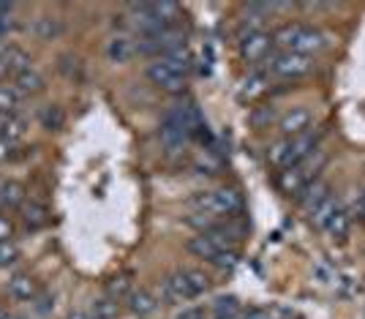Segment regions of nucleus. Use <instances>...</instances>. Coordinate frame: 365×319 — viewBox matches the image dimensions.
<instances>
[{
    "instance_id": "nucleus-31",
    "label": "nucleus",
    "mask_w": 365,
    "mask_h": 319,
    "mask_svg": "<svg viewBox=\"0 0 365 319\" xmlns=\"http://www.w3.org/2000/svg\"><path fill=\"white\" fill-rule=\"evenodd\" d=\"M52 298H46V295H38L36 300H33V308H36V314L38 317H44V314H49V308H52Z\"/></svg>"
},
{
    "instance_id": "nucleus-33",
    "label": "nucleus",
    "mask_w": 365,
    "mask_h": 319,
    "mask_svg": "<svg viewBox=\"0 0 365 319\" xmlns=\"http://www.w3.org/2000/svg\"><path fill=\"white\" fill-rule=\"evenodd\" d=\"M351 218H360V221H365V194L354 205H351V211H349Z\"/></svg>"
},
{
    "instance_id": "nucleus-37",
    "label": "nucleus",
    "mask_w": 365,
    "mask_h": 319,
    "mask_svg": "<svg viewBox=\"0 0 365 319\" xmlns=\"http://www.w3.org/2000/svg\"><path fill=\"white\" fill-rule=\"evenodd\" d=\"M0 319H9V314H6V311H3V308H0Z\"/></svg>"
},
{
    "instance_id": "nucleus-10",
    "label": "nucleus",
    "mask_w": 365,
    "mask_h": 319,
    "mask_svg": "<svg viewBox=\"0 0 365 319\" xmlns=\"http://www.w3.org/2000/svg\"><path fill=\"white\" fill-rule=\"evenodd\" d=\"M311 123H314L311 109H305V106H292L289 112L278 121V128H281L284 137H300V134H308V131H311Z\"/></svg>"
},
{
    "instance_id": "nucleus-30",
    "label": "nucleus",
    "mask_w": 365,
    "mask_h": 319,
    "mask_svg": "<svg viewBox=\"0 0 365 319\" xmlns=\"http://www.w3.org/2000/svg\"><path fill=\"white\" fill-rule=\"evenodd\" d=\"M14 238V224H11V218L9 216H0V243L3 240H11Z\"/></svg>"
},
{
    "instance_id": "nucleus-34",
    "label": "nucleus",
    "mask_w": 365,
    "mask_h": 319,
    "mask_svg": "<svg viewBox=\"0 0 365 319\" xmlns=\"http://www.w3.org/2000/svg\"><path fill=\"white\" fill-rule=\"evenodd\" d=\"M270 319H297V317L292 314L289 308H281V305H273V308H270Z\"/></svg>"
},
{
    "instance_id": "nucleus-21",
    "label": "nucleus",
    "mask_w": 365,
    "mask_h": 319,
    "mask_svg": "<svg viewBox=\"0 0 365 319\" xmlns=\"http://www.w3.org/2000/svg\"><path fill=\"white\" fill-rule=\"evenodd\" d=\"M22 224L28 229H41L46 224V208L38 202H31L22 208Z\"/></svg>"
},
{
    "instance_id": "nucleus-22",
    "label": "nucleus",
    "mask_w": 365,
    "mask_h": 319,
    "mask_svg": "<svg viewBox=\"0 0 365 319\" xmlns=\"http://www.w3.org/2000/svg\"><path fill=\"white\" fill-rule=\"evenodd\" d=\"M240 300L237 298H218L213 305L215 319H240Z\"/></svg>"
},
{
    "instance_id": "nucleus-25",
    "label": "nucleus",
    "mask_w": 365,
    "mask_h": 319,
    "mask_svg": "<svg viewBox=\"0 0 365 319\" xmlns=\"http://www.w3.org/2000/svg\"><path fill=\"white\" fill-rule=\"evenodd\" d=\"M33 31H36V36L38 39H52V36H58L61 33V22L55 19V16H38L36 19V25H33Z\"/></svg>"
},
{
    "instance_id": "nucleus-20",
    "label": "nucleus",
    "mask_w": 365,
    "mask_h": 319,
    "mask_svg": "<svg viewBox=\"0 0 365 319\" xmlns=\"http://www.w3.org/2000/svg\"><path fill=\"white\" fill-rule=\"evenodd\" d=\"M88 314H91L93 319H118V314H120V303L112 300V298H98V300H93Z\"/></svg>"
},
{
    "instance_id": "nucleus-4",
    "label": "nucleus",
    "mask_w": 365,
    "mask_h": 319,
    "mask_svg": "<svg viewBox=\"0 0 365 319\" xmlns=\"http://www.w3.org/2000/svg\"><path fill=\"white\" fill-rule=\"evenodd\" d=\"M188 52L185 46L182 49H175L164 58H155V61L148 66V79L158 91L164 93H180L185 88V79H188Z\"/></svg>"
},
{
    "instance_id": "nucleus-12",
    "label": "nucleus",
    "mask_w": 365,
    "mask_h": 319,
    "mask_svg": "<svg viewBox=\"0 0 365 319\" xmlns=\"http://www.w3.org/2000/svg\"><path fill=\"white\" fill-rule=\"evenodd\" d=\"M338 208H341V199L335 197V194H324L314 208H308L305 213H308V218H311V224H314V227L324 229L327 227V221L333 218Z\"/></svg>"
},
{
    "instance_id": "nucleus-9",
    "label": "nucleus",
    "mask_w": 365,
    "mask_h": 319,
    "mask_svg": "<svg viewBox=\"0 0 365 319\" xmlns=\"http://www.w3.org/2000/svg\"><path fill=\"white\" fill-rule=\"evenodd\" d=\"M237 46H240V58L248 66H259V63H267V58H270L273 36L267 31H245Z\"/></svg>"
},
{
    "instance_id": "nucleus-13",
    "label": "nucleus",
    "mask_w": 365,
    "mask_h": 319,
    "mask_svg": "<svg viewBox=\"0 0 365 319\" xmlns=\"http://www.w3.org/2000/svg\"><path fill=\"white\" fill-rule=\"evenodd\" d=\"M9 295L14 298V300H36L38 298V284H36V278H31L28 273H16L11 275V281H9Z\"/></svg>"
},
{
    "instance_id": "nucleus-17",
    "label": "nucleus",
    "mask_w": 365,
    "mask_h": 319,
    "mask_svg": "<svg viewBox=\"0 0 365 319\" xmlns=\"http://www.w3.org/2000/svg\"><path fill=\"white\" fill-rule=\"evenodd\" d=\"M19 104H22V93L16 91L14 85H0V115L11 118L16 115Z\"/></svg>"
},
{
    "instance_id": "nucleus-11",
    "label": "nucleus",
    "mask_w": 365,
    "mask_h": 319,
    "mask_svg": "<svg viewBox=\"0 0 365 319\" xmlns=\"http://www.w3.org/2000/svg\"><path fill=\"white\" fill-rule=\"evenodd\" d=\"M125 308H128L134 317L145 319L158 308V298L153 295L150 289H134V292L125 298Z\"/></svg>"
},
{
    "instance_id": "nucleus-32",
    "label": "nucleus",
    "mask_w": 365,
    "mask_h": 319,
    "mask_svg": "<svg viewBox=\"0 0 365 319\" xmlns=\"http://www.w3.org/2000/svg\"><path fill=\"white\" fill-rule=\"evenodd\" d=\"M175 319H207V314H205V308H199V305H191V308H182V311Z\"/></svg>"
},
{
    "instance_id": "nucleus-6",
    "label": "nucleus",
    "mask_w": 365,
    "mask_h": 319,
    "mask_svg": "<svg viewBox=\"0 0 365 319\" xmlns=\"http://www.w3.org/2000/svg\"><path fill=\"white\" fill-rule=\"evenodd\" d=\"M324 161H327V156L322 151H314L305 161H300V164H294V167H289V169H284V172L278 175V188H281L284 194H289V197H300L311 183L319 181V172H322V167H324Z\"/></svg>"
},
{
    "instance_id": "nucleus-3",
    "label": "nucleus",
    "mask_w": 365,
    "mask_h": 319,
    "mask_svg": "<svg viewBox=\"0 0 365 319\" xmlns=\"http://www.w3.org/2000/svg\"><path fill=\"white\" fill-rule=\"evenodd\" d=\"M273 44L281 49V52H294V55H317L324 46L330 44L327 41V33L314 28V25H303V22H289L284 28H278L273 36Z\"/></svg>"
},
{
    "instance_id": "nucleus-18",
    "label": "nucleus",
    "mask_w": 365,
    "mask_h": 319,
    "mask_svg": "<svg viewBox=\"0 0 365 319\" xmlns=\"http://www.w3.org/2000/svg\"><path fill=\"white\" fill-rule=\"evenodd\" d=\"M28 134V123L22 121L19 115H11V118H3V139L9 145H16L19 139H25Z\"/></svg>"
},
{
    "instance_id": "nucleus-14",
    "label": "nucleus",
    "mask_w": 365,
    "mask_h": 319,
    "mask_svg": "<svg viewBox=\"0 0 365 319\" xmlns=\"http://www.w3.org/2000/svg\"><path fill=\"white\" fill-rule=\"evenodd\" d=\"M0 61H3V66H6V71L14 76L31 69L28 52H22L19 46H3V49H0Z\"/></svg>"
},
{
    "instance_id": "nucleus-19",
    "label": "nucleus",
    "mask_w": 365,
    "mask_h": 319,
    "mask_svg": "<svg viewBox=\"0 0 365 319\" xmlns=\"http://www.w3.org/2000/svg\"><path fill=\"white\" fill-rule=\"evenodd\" d=\"M349 227H351V216H349V211L341 205L338 211H335V216L327 221V227H324V232L327 235H333V238H344L346 232H349Z\"/></svg>"
},
{
    "instance_id": "nucleus-7",
    "label": "nucleus",
    "mask_w": 365,
    "mask_h": 319,
    "mask_svg": "<svg viewBox=\"0 0 365 319\" xmlns=\"http://www.w3.org/2000/svg\"><path fill=\"white\" fill-rule=\"evenodd\" d=\"M188 251H191L197 259H205V262H210V265H215V268H221V270H232V268L237 265L235 248L218 245L215 240H210L205 232H199L197 238L188 240Z\"/></svg>"
},
{
    "instance_id": "nucleus-29",
    "label": "nucleus",
    "mask_w": 365,
    "mask_h": 319,
    "mask_svg": "<svg viewBox=\"0 0 365 319\" xmlns=\"http://www.w3.org/2000/svg\"><path fill=\"white\" fill-rule=\"evenodd\" d=\"M11 14H14V6L11 3H0V36L9 33V28H11Z\"/></svg>"
},
{
    "instance_id": "nucleus-2",
    "label": "nucleus",
    "mask_w": 365,
    "mask_h": 319,
    "mask_svg": "<svg viewBox=\"0 0 365 319\" xmlns=\"http://www.w3.org/2000/svg\"><path fill=\"white\" fill-rule=\"evenodd\" d=\"M210 287V278L197 270V268H178L169 275L161 278L158 284V295L161 300L167 303H185V300H194L199 295H205Z\"/></svg>"
},
{
    "instance_id": "nucleus-36",
    "label": "nucleus",
    "mask_w": 365,
    "mask_h": 319,
    "mask_svg": "<svg viewBox=\"0 0 365 319\" xmlns=\"http://www.w3.org/2000/svg\"><path fill=\"white\" fill-rule=\"evenodd\" d=\"M66 319H93V317L88 314V311H74V314H68Z\"/></svg>"
},
{
    "instance_id": "nucleus-23",
    "label": "nucleus",
    "mask_w": 365,
    "mask_h": 319,
    "mask_svg": "<svg viewBox=\"0 0 365 319\" xmlns=\"http://www.w3.org/2000/svg\"><path fill=\"white\" fill-rule=\"evenodd\" d=\"M131 292H134V289H131V275H125V273L115 275V278L107 284V298L118 300V303H120V300H125Z\"/></svg>"
},
{
    "instance_id": "nucleus-27",
    "label": "nucleus",
    "mask_w": 365,
    "mask_h": 319,
    "mask_svg": "<svg viewBox=\"0 0 365 319\" xmlns=\"http://www.w3.org/2000/svg\"><path fill=\"white\" fill-rule=\"evenodd\" d=\"M16 257H19V248H16L14 240H3V243H0V268L11 265Z\"/></svg>"
},
{
    "instance_id": "nucleus-24",
    "label": "nucleus",
    "mask_w": 365,
    "mask_h": 319,
    "mask_svg": "<svg viewBox=\"0 0 365 319\" xmlns=\"http://www.w3.org/2000/svg\"><path fill=\"white\" fill-rule=\"evenodd\" d=\"M107 55L112 63H125L131 55H134V46H131L128 39H112L107 46Z\"/></svg>"
},
{
    "instance_id": "nucleus-38",
    "label": "nucleus",
    "mask_w": 365,
    "mask_h": 319,
    "mask_svg": "<svg viewBox=\"0 0 365 319\" xmlns=\"http://www.w3.org/2000/svg\"><path fill=\"white\" fill-rule=\"evenodd\" d=\"M9 319H28V317H9Z\"/></svg>"
},
{
    "instance_id": "nucleus-5",
    "label": "nucleus",
    "mask_w": 365,
    "mask_h": 319,
    "mask_svg": "<svg viewBox=\"0 0 365 319\" xmlns=\"http://www.w3.org/2000/svg\"><path fill=\"white\" fill-rule=\"evenodd\" d=\"M319 131H308V134H300V137H284L278 139L273 148L267 151V161L273 164L275 169H289L294 164L305 161L314 151H319Z\"/></svg>"
},
{
    "instance_id": "nucleus-8",
    "label": "nucleus",
    "mask_w": 365,
    "mask_h": 319,
    "mask_svg": "<svg viewBox=\"0 0 365 319\" xmlns=\"http://www.w3.org/2000/svg\"><path fill=\"white\" fill-rule=\"evenodd\" d=\"M314 69V58L308 55H294V52H275L267 58V74L278 76V79H300V76L311 74Z\"/></svg>"
},
{
    "instance_id": "nucleus-16",
    "label": "nucleus",
    "mask_w": 365,
    "mask_h": 319,
    "mask_svg": "<svg viewBox=\"0 0 365 319\" xmlns=\"http://www.w3.org/2000/svg\"><path fill=\"white\" fill-rule=\"evenodd\" d=\"M14 88L19 93H41L44 91V76L38 74L36 69H28V71H22V74L14 76Z\"/></svg>"
},
{
    "instance_id": "nucleus-35",
    "label": "nucleus",
    "mask_w": 365,
    "mask_h": 319,
    "mask_svg": "<svg viewBox=\"0 0 365 319\" xmlns=\"http://www.w3.org/2000/svg\"><path fill=\"white\" fill-rule=\"evenodd\" d=\"M11 148H14V145H9L6 139L0 137V161H6V158H9V153H11Z\"/></svg>"
},
{
    "instance_id": "nucleus-15",
    "label": "nucleus",
    "mask_w": 365,
    "mask_h": 319,
    "mask_svg": "<svg viewBox=\"0 0 365 319\" xmlns=\"http://www.w3.org/2000/svg\"><path fill=\"white\" fill-rule=\"evenodd\" d=\"M25 199V188L19 183L9 181V183H0V208L3 211H11V208H19Z\"/></svg>"
},
{
    "instance_id": "nucleus-1",
    "label": "nucleus",
    "mask_w": 365,
    "mask_h": 319,
    "mask_svg": "<svg viewBox=\"0 0 365 319\" xmlns=\"http://www.w3.org/2000/svg\"><path fill=\"white\" fill-rule=\"evenodd\" d=\"M188 208L194 211L191 224L202 232L210 229L218 221H227L243 211V197L235 188H213V191H199L188 199Z\"/></svg>"
},
{
    "instance_id": "nucleus-26",
    "label": "nucleus",
    "mask_w": 365,
    "mask_h": 319,
    "mask_svg": "<svg viewBox=\"0 0 365 319\" xmlns=\"http://www.w3.org/2000/svg\"><path fill=\"white\" fill-rule=\"evenodd\" d=\"M264 82H267V71H254V74L245 79L243 96H248V98L259 96V93L264 91Z\"/></svg>"
},
{
    "instance_id": "nucleus-28",
    "label": "nucleus",
    "mask_w": 365,
    "mask_h": 319,
    "mask_svg": "<svg viewBox=\"0 0 365 319\" xmlns=\"http://www.w3.org/2000/svg\"><path fill=\"white\" fill-rule=\"evenodd\" d=\"M41 121H44V128L55 131V128H61L63 126V112L58 109V106H49L44 115H41Z\"/></svg>"
}]
</instances>
